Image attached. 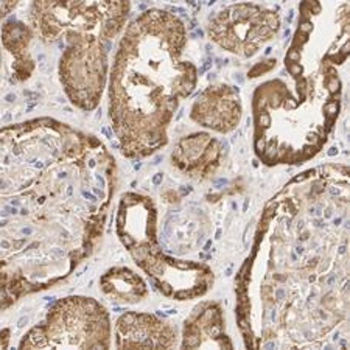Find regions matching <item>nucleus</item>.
<instances>
[{"label":"nucleus","instance_id":"nucleus-1","mask_svg":"<svg viewBox=\"0 0 350 350\" xmlns=\"http://www.w3.org/2000/svg\"><path fill=\"white\" fill-rule=\"evenodd\" d=\"M103 142L55 118L0 128V312L92 256L117 187Z\"/></svg>","mask_w":350,"mask_h":350},{"label":"nucleus","instance_id":"nucleus-2","mask_svg":"<svg viewBox=\"0 0 350 350\" xmlns=\"http://www.w3.org/2000/svg\"><path fill=\"white\" fill-rule=\"evenodd\" d=\"M299 27L310 42V67L295 38L285 56L291 83L275 78L254 92V148L268 165L312 159L340 116L342 81L336 66L349 55V2L302 0Z\"/></svg>","mask_w":350,"mask_h":350},{"label":"nucleus","instance_id":"nucleus-3","mask_svg":"<svg viewBox=\"0 0 350 350\" xmlns=\"http://www.w3.org/2000/svg\"><path fill=\"white\" fill-rule=\"evenodd\" d=\"M187 42L184 22L159 8L123 30L106 89L111 128L128 159L163 148L180 101L195 92L198 69L185 58Z\"/></svg>","mask_w":350,"mask_h":350},{"label":"nucleus","instance_id":"nucleus-4","mask_svg":"<svg viewBox=\"0 0 350 350\" xmlns=\"http://www.w3.org/2000/svg\"><path fill=\"white\" fill-rule=\"evenodd\" d=\"M131 0H33L30 27L47 45L75 39L111 44L125 30Z\"/></svg>","mask_w":350,"mask_h":350},{"label":"nucleus","instance_id":"nucleus-5","mask_svg":"<svg viewBox=\"0 0 350 350\" xmlns=\"http://www.w3.org/2000/svg\"><path fill=\"white\" fill-rule=\"evenodd\" d=\"M112 324L108 310L86 296L55 302L41 324L27 333L19 349H109Z\"/></svg>","mask_w":350,"mask_h":350},{"label":"nucleus","instance_id":"nucleus-6","mask_svg":"<svg viewBox=\"0 0 350 350\" xmlns=\"http://www.w3.org/2000/svg\"><path fill=\"white\" fill-rule=\"evenodd\" d=\"M280 16L274 10L252 2L228 5L211 14L206 33L224 52L252 58L279 35Z\"/></svg>","mask_w":350,"mask_h":350},{"label":"nucleus","instance_id":"nucleus-7","mask_svg":"<svg viewBox=\"0 0 350 350\" xmlns=\"http://www.w3.org/2000/svg\"><path fill=\"white\" fill-rule=\"evenodd\" d=\"M109 45L100 39H75L63 45L58 75L67 100L84 112L98 108L109 78Z\"/></svg>","mask_w":350,"mask_h":350},{"label":"nucleus","instance_id":"nucleus-8","mask_svg":"<svg viewBox=\"0 0 350 350\" xmlns=\"http://www.w3.org/2000/svg\"><path fill=\"white\" fill-rule=\"evenodd\" d=\"M137 267L148 275L165 297L187 301L206 295L213 284V273L206 265L176 260L161 250L157 234L129 245Z\"/></svg>","mask_w":350,"mask_h":350},{"label":"nucleus","instance_id":"nucleus-9","mask_svg":"<svg viewBox=\"0 0 350 350\" xmlns=\"http://www.w3.org/2000/svg\"><path fill=\"white\" fill-rule=\"evenodd\" d=\"M179 344L178 327L156 314L126 312L116 321L117 349H174Z\"/></svg>","mask_w":350,"mask_h":350},{"label":"nucleus","instance_id":"nucleus-10","mask_svg":"<svg viewBox=\"0 0 350 350\" xmlns=\"http://www.w3.org/2000/svg\"><path fill=\"white\" fill-rule=\"evenodd\" d=\"M190 118L196 125L213 133H232L243 118L240 90L224 83L211 84L195 98Z\"/></svg>","mask_w":350,"mask_h":350},{"label":"nucleus","instance_id":"nucleus-11","mask_svg":"<svg viewBox=\"0 0 350 350\" xmlns=\"http://www.w3.org/2000/svg\"><path fill=\"white\" fill-rule=\"evenodd\" d=\"M223 144L207 133H195L179 139L172 151L173 167L196 183L212 179L221 167Z\"/></svg>","mask_w":350,"mask_h":350},{"label":"nucleus","instance_id":"nucleus-12","mask_svg":"<svg viewBox=\"0 0 350 350\" xmlns=\"http://www.w3.org/2000/svg\"><path fill=\"white\" fill-rule=\"evenodd\" d=\"M179 346L183 349H232V342L226 335L221 307L215 302H202L195 307L185 319Z\"/></svg>","mask_w":350,"mask_h":350},{"label":"nucleus","instance_id":"nucleus-13","mask_svg":"<svg viewBox=\"0 0 350 350\" xmlns=\"http://www.w3.org/2000/svg\"><path fill=\"white\" fill-rule=\"evenodd\" d=\"M35 39L31 27L18 19H7L2 24L0 41L3 49L13 56V77L18 81H27L36 69V63L31 56V42Z\"/></svg>","mask_w":350,"mask_h":350},{"label":"nucleus","instance_id":"nucleus-14","mask_svg":"<svg viewBox=\"0 0 350 350\" xmlns=\"http://www.w3.org/2000/svg\"><path fill=\"white\" fill-rule=\"evenodd\" d=\"M100 290L117 306H135L150 296L146 282L126 267H114L100 278Z\"/></svg>","mask_w":350,"mask_h":350},{"label":"nucleus","instance_id":"nucleus-15","mask_svg":"<svg viewBox=\"0 0 350 350\" xmlns=\"http://www.w3.org/2000/svg\"><path fill=\"white\" fill-rule=\"evenodd\" d=\"M21 2L22 0H0V21L7 19L19 7Z\"/></svg>","mask_w":350,"mask_h":350},{"label":"nucleus","instance_id":"nucleus-16","mask_svg":"<svg viewBox=\"0 0 350 350\" xmlns=\"http://www.w3.org/2000/svg\"><path fill=\"white\" fill-rule=\"evenodd\" d=\"M11 330L3 329L0 330V349H8L10 347V340H11Z\"/></svg>","mask_w":350,"mask_h":350},{"label":"nucleus","instance_id":"nucleus-17","mask_svg":"<svg viewBox=\"0 0 350 350\" xmlns=\"http://www.w3.org/2000/svg\"><path fill=\"white\" fill-rule=\"evenodd\" d=\"M0 66H2V53H0Z\"/></svg>","mask_w":350,"mask_h":350}]
</instances>
